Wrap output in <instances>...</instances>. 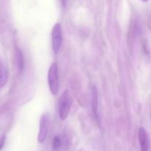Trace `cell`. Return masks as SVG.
<instances>
[{"mask_svg": "<svg viewBox=\"0 0 151 151\" xmlns=\"http://www.w3.org/2000/svg\"><path fill=\"white\" fill-rule=\"evenodd\" d=\"M72 105V97L69 91H64L62 93L59 100V116L62 120L67 118Z\"/></svg>", "mask_w": 151, "mask_h": 151, "instance_id": "1", "label": "cell"}, {"mask_svg": "<svg viewBox=\"0 0 151 151\" xmlns=\"http://www.w3.org/2000/svg\"><path fill=\"white\" fill-rule=\"evenodd\" d=\"M48 83L50 90L53 95H56L58 93V66L55 63H52L50 67L48 72Z\"/></svg>", "mask_w": 151, "mask_h": 151, "instance_id": "2", "label": "cell"}, {"mask_svg": "<svg viewBox=\"0 0 151 151\" xmlns=\"http://www.w3.org/2000/svg\"><path fill=\"white\" fill-rule=\"evenodd\" d=\"M62 43V32L61 27L59 23H56L53 27L52 31V50L55 54H58L60 49Z\"/></svg>", "mask_w": 151, "mask_h": 151, "instance_id": "3", "label": "cell"}, {"mask_svg": "<svg viewBox=\"0 0 151 151\" xmlns=\"http://www.w3.org/2000/svg\"><path fill=\"white\" fill-rule=\"evenodd\" d=\"M49 128V116L47 114H44L41 116L40 119L39 132L38 136V141L39 143L44 142L48 134Z\"/></svg>", "mask_w": 151, "mask_h": 151, "instance_id": "4", "label": "cell"}, {"mask_svg": "<svg viewBox=\"0 0 151 151\" xmlns=\"http://www.w3.org/2000/svg\"><path fill=\"white\" fill-rule=\"evenodd\" d=\"M139 142L140 150L149 151L150 150V141H149L148 134L143 127L139 129Z\"/></svg>", "mask_w": 151, "mask_h": 151, "instance_id": "5", "label": "cell"}, {"mask_svg": "<svg viewBox=\"0 0 151 151\" xmlns=\"http://www.w3.org/2000/svg\"><path fill=\"white\" fill-rule=\"evenodd\" d=\"M15 60H16V67L19 73H22L24 69V57L22 52L19 47H16L15 52Z\"/></svg>", "mask_w": 151, "mask_h": 151, "instance_id": "6", "label": "cell"}, {"mask_svg": "<svg viewBox=\"0 0 151 151\" xmlns=\"http://www.w3.org/2000/svg\"><path fill=\"white\" fill-rule=\"evenodd\" d=\"M91 104H92V111L94 116L98 118L97 114V108H98V94L97 89L95 86L93 87L92 93H91Z\"/></svg>", "mask_w": 151, "mask_h": 151, "instance_id": "7", "label": "cell"}, {"mask_svg": "<svg viewBox=\"0 0 151 151\" xmlns=\"http://www.w3.org/2000/svg\"><path fill=\"white\" fill-rule=\"evenodd\" d=\"M8 78V70L7 66L1 63V71H0V86L3 87L6 84Z\"/></svg>", "mask_w": 151, "mask_h": 151, "instance_id": "8", "label": "cell"}, {"mask_svg": "<svg viewBox=\"0 0 151 151\" xmlns=\"http://www.w3.org/2000/svg\"><path fill=\"white\" fill-rule=\"evenodd\" d=\"M61 147V140L60 137L56 136L54 138L52 142V151H58Z\"/></svg>", "mask_w": 151, "mask_h": 151, "instance_id": "9", "label": "cell"}, {"mask_svg": "<svg viewBox=\"0 0 151 151\" xmlns=\"http://www.w3.org/2000/svg\"><path fill=\"white\" fill-rule=\"evenodd\" d=\"M4 137H2L1 139V150L2 149L3 146H4Z\"/></svg>", "mask_w": 151, "mask_h": 151, "instance_id": "10", "label": "cell"}, {"mask_svg": "<svg viewBox=\"0 0 151 151\" xmlns=\"http://www.w3.org/2000/svg\"><path fill=\"white\" fill-rule=\"evenodd\" d=\"M142 1H148V0H142Z\"/></svg>", "mask_w": 151, "mask_h": 151, "instance_id": "11", "label": "cell"}]
</instances>
